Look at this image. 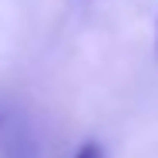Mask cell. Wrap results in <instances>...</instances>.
Returning a JSON list of instances; mask_svg holds the SVG:
<instances>
[{
	"label": "cell",
	"mask_w": 158,
	"mask_h": 158,
	"mask_svg": "<svg viewBox=\"0 0 158 158\" xmlns=\"http://www.w3.org/2000/svg\"><path fill=\"white\" fill-rule=\"evenodd\" d=\"M74 158H101V148H98V145H84Z\"/></svg>",
	"instance_id": "obj_1"
}]
</instances>
